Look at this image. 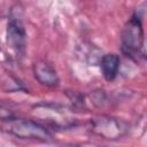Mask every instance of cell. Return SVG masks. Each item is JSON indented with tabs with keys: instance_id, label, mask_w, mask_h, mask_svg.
I'll return each mask as SVG.
<instances>
[{
	"instance_id": "1",
	"label": "cell",
	"mask_w": 147,
	"mask_h": 147,
	"mask_svg": "<svg viewBox=\"0 0 147 147\" xmlns=\"http://www.w3.org/2000/svg\"><path fill=\"white\" fill-rule=\"evenodd\" d=\"M121 49L123 54L136 62L146 57L145 33L141 16L134 13L124 24L121 32Z\"/></svg>"
},
{
	"instance_id": "2",
	"label": "cell",
	"mask_w": 147,
	"mask_h": 147,
	"mask_svg": "<svg viewBox=\"0 0 147 147\" xmlns=\"http://www.w3.org/2000/svg\"><path fill=\"white\" fill-rule=\"evenodd\" d=\"M3 127L8 133L20 139H29L44 142L52 140V134L48 129L33 119L13 117L5 122Z\"/></svg>"
},
{
	"instance_id": "3",
	"label": "cell",
	"mask_w": 147,
	"mask_h": 147,
	"mask_svg": "<svg viewBox=\"0 0 147 147\" xmlns=\"http://www.w3.org/2000/svg\"><path fill=\"white\" fill-rule=\"evenodd\" d=\"M91 131L103 139L117 140L127 133L129 124L115 116L101 114L91 119Z\"/></svg>"
},
{
	"instance_id": "4",
	"label": "cell",
	"mask_w": 147,
	"mask_h": 147,
	"mask_svg": "<svg viewBox=\"0 0 147 147\" xmlns=\"http://www.w3.org/2000/svg\"><path fill=\"white\" fill-rule=\"evenodd\" d=\"M6 40L8 47L20 57L25 54L26 51V31L22 20L18 16L11 15L7 23Z\"/></svg>"
},
{
	"instance_id": "5",
	"label": "cell",
	"mask_w": 147,
	"mask_h": 147,
	"mask_svg": "<svg viewBox=\"0 0 147 147\" xmlns=\"http://www.w3.org/2000/svg\"><path fill=\"white\" fill-rule=\"evenodd\" d=\"M32 72L37 82L46 87H56L60 84L55 68L46 60H37L32 65Z\"/></svg>"
},
{
	"instance_id": "6",
	"label": "cell",
	"mask_w": 147,
	"mask_h": 147,
	"mask_svg": "<svg viewBox=\"0 0 147 147\" xmlns=\"http://www.w3.org/2000/svg\"><path fill=\"white\" fill-rule=\"evenodd\" d=\"M99 65L105 79L108 82H111L117 77L119 71V65H121L119 56L115 53L103 54L99 61Z\"/></svg>"
},
{
	"instance_id": "7",
	"label": "cell",
	"mask_w": 147,
	"mask_h": 147,
	"mask_svg": "<svg viewBox=\"0 0 147 147\" xmlns=\"http://www.w3.org/2000/svg\"><path fill=\"white\" fill-rule=\"evenodd\" d=\"M13 117H14L13 111L9 108L5 107L3 105H0V119L6 122V121H8V119H10Z\"/></svg>"
}]
</instances>
